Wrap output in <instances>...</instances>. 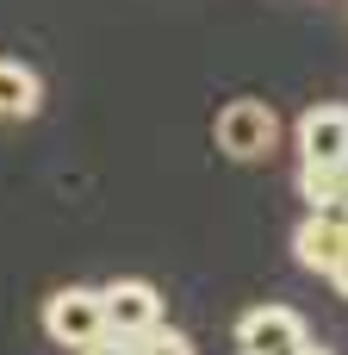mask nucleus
I'll return each mask as SVG.
<instances>
[{"instance_id": "obj_1", "label": "nucleus", "mask_w": 348, "mask_h": 355, "mask_svg": "<svg viewBox=\"0 0 348 355\" xmlns=\"http://www.w3.org/2000/svg\"><path fill=\"white\" fill-rule=\"evenodd\" d=\"M44 331H50V343H62V349H106V343H112L106 293H93V287H56V293L44 300Z\"/></svg>"}, {"instance_id": "obj_2", "label": "nucleus", "mask_w": 348, "mask_h": 355, "mask_svg": "<svg viewBox=\"0 0 348 355\" xmlns=\"http://www.w3.org/2000/svg\"><path fill=\"white\" fill-rule=\"evenodd\" d=\"M212 137H218V150H224L230 162H262V156H274V144H280V119H274L268 100H230V106H218Z\"/></svg>"}, {"instance_id": "obj_3", "label": "nucleus", "mask_w": 348, "mask_h": 355, "mask_svg": "<svg viewBox=\"0 0 348 355\" xmlns=\"http://www.w3.org/2000/svg\"><path fill=\"white\" fill-rule=\"evenodd\" d=\"M237 349L243 355H305V349H318V337L305 331V318L293 306H249L237 318Z\"/></svg>"}, {"instance_id": "obj_4", "label": "nucleus", "mask_w": 348, "mask_h": 355, "mask_svg": "<svg viewBox=\"0 0 348 355\" xmlns=\"http://www.w3.org/2000/svg\"><path fill=\"white\" fill-rule=\"evenodd\" d=\"M348 256V206H311L293 231V262L311 275H330Z\"/></svg>"}, {"instance_id": "obj_5", "label": "nucleus", "mask_w": 348, "mask_h": 355, "mask_svg": "<svg viewBox=\"0 0 348 355\" xmlns=\"http://www.w3.org/2000/svg\"><path fill=\"white\" fill-rule=\"evenodd\" d=\"M106 293V324H112V343L106 349H125L131 337H143L156 318H162V293L149 287V281H112V287H100Z\"/></svg>"}, {"instance_id": "obj_6", "label": "nucleus", "mask_w": 348, "mask_h": 355, "mask_svg": "<svg viewBox=\"0 0 348 355\" xmlns=\"http://www.w3.org/2000/svg\"><path fill=\"white\" fill-rule=\"evenodd\" d=\"M299 162H348V106L324 100L299 119Z\"/></svg>"}, {"instance_id": "obj_7", "label": "nucleus", "mask_w": 348, "mask_h": 355, "mask_svg": "<svg viewBox=\"0 0 348 355\" xmlns=\"http://www.w3.org/2000/svg\"><path fill=\"white\" fill-rule=\"evenodd\" d=\"M44 106V81L31 62L19 56H0V119H31Z\"/></svg>"}, {"instance_id": "obj_8", "label": "nucleus", "mask_w": 348, "mask_h": 355, "mask_svg": "<svg viewBox=\"0 0 348 355\" xmlns=\"http://www.w3.org/2000/svg\"><path fill=\"white\" fill-rule=\"evenodd\" d=\"M125 349H156V355H187V349H193V337H187V331H174V324H162V318H156V324H149V331H143V337H131V343H125Z\"/></svg>"}, {"instance_id": "obj_9", "label": "nucleus", "mask_w": 348, "mask_h": 355, "mask_svg": "<svg viewBox=\"0 0 348 355\" xmlns=\"http://www.w3.org/2000/svg\"><path fill=\"white\" fill-rule=\"evenodd\" d=\"M330 287H336V293H342V300H348V256H342V262H336V268H330Z\"/></svg>"}]
</instances>
